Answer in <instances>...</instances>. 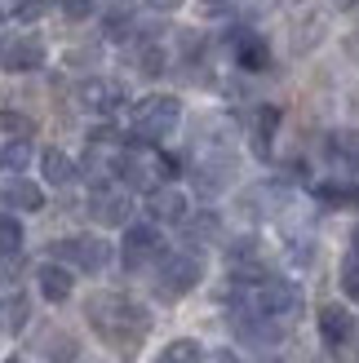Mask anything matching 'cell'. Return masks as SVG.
Returning a JSON list of instances; mask_svg holds the SVG:
<instances>
[{"mask_svg":"<svg viewBox=\"0 0 359 363\" xmlns=\"http://www.w3.org/2000/svg\"><path fill=\"white\" fill-rule=\"evenodd\" d=\"M84 319L111 350H133L142 337L151 333V315L147 306H138L124 293H94L84 301Z\"/></svg>","mask_w":359,"mask_h":363,"instance_id":"6da1fadb","label":"cell"},{"mask_svg":"<svg viewBox=\"0 0 359 363\" xmlns=\"http://www.w3.org/2000/svg\"><path fill=\"white\" fill-rule=\"evenodd\" d=\"M236 306H248V311H258V315L275 319V323H289V319L302 311V293H297V284L266 275L262 284H253V293H244Z\"/></svg>","mask_w":359,"mask_h":363,"instance_id":"7a4b0ae2","label":"cell"},{"mask_svg":"<svg viewBox=\"0 0 359 363\" xmlns=\"http://www.w3.org/2000/svg\"><path fill=\"white\" fill-rule=\"evenodd\" d=\"M182 120V102L173 94H151L133 106V142H160L165 133L177 129Z\"/></svg>","mask_w":359,"mask_h":363,"instance_id":"3957f363","label":"cell"},{"mask_svg":"<svg viewBox=\"0 0 359 363\" xmlns=\"http://www.w3.org/2000/svg\"><path fill=\"white\" fill-rule=\"evenodd\" d=\"M200 279H204L200 257H195V252H173V257H165L155 270V293L160 297H187Z\"/></svg>","mask_w":359,"mask_h":363,"instance_id":"277c9868","label":"cell"},{"mask_svg":"<svg viewBox=\"0 0 359 363\" xmlns=\"http://www.w3.org/2000/svg\"><path fill=\"white\" fill-rule=\"evenodd\" d=\"M53 262H71L80 270H102L106 262H111V248H106V240H98V235H76V240H58L49 248Z\"/></svg>","mask_w":359,"mask_h":363,"instance_id":"5b68a950","label":"cell"},{"mask_svg":"<svg viewBox=\"0 0 359 363\" xmlns=\"http://www.w3.org/2000/svg\"><path fill=\"white\" fill-rule=\"evenodd\" d=\"M165 257V240H160L155 226H129L124 230V244H120V262L124 270H142Z\"/></svg>","mask_w":359,"mask_h":363,"instance_id":"8992f818","label":"cell"},{"mask_svg":"<svg viewBox=\"0 0 359 363\" xmlns=\"http://www.w3.org/2000/svg\"><path fill=\"white\" fill-rule=\"evenodd\" d=\"M76 98H80V106H84V111H94V116H111L116 106L124 102V84L94 76V80H84V84L76 89Z\"/></svg>","mask_w":359,"mask_h":363,"instance_id":"52a82bcc","label":"cell"},{"mask_svg":"<svg viewBox=\"0 0 359 363\" xmlns=\"http://www.w3.org/2000/svg\"><path fill=\"white\" fill-rule=\"evenodd\" d=\"M0 67H5L9 76H18V71H35V67H45V45H40V35H23V40L0 45Z\"/></svg>","mask_w":359,"mask_h":363,"instance_id":"ba28073f","label":"cell"},{"mask_svg":"<svg viewBox=\"0 0 359 363\" xmlns=\"http://www.w3.org/2000/svg\"><path fill=\"white\" fill-rule=\"evenodd\" d=\"M324 31H328L324 9H319V5H302V9L293 13V31H289V40H293L297 53H306V49H315L319 40H324Z\"/></svg>","mask_w":359,"mask_h":363,"instance_id":"9c48e42d","label":"cell"},{"mask_svg":"<svg viewBox=\"0 0 359 363\" xmlns=\"http://www.w3.org/2000/svg\"><path fill=\"white\" fill-rule=\"evenodd\" d=\"M0 204H5V208H23V213H40L45 208V191L35 186V182L9 173L5 182H0Z\"/></svg>","mask_w":359,"mask_h":363,"instance_id":"30bf717a","label":"cell"},{"mask_svg":"<svg viewBox=\"0 0 359 363\" xmlns=\"http://www.w3.org/2000/svg\"><path fill=\"white\" fill-rule=\"evenodd\" d=\"M89 213H94V222H102V226H124V217H129V191L98 186L94 199H89Z\"/></svg>","mask_w":359,"mask_h":363,"instance_id":"8fae6325","label":"cell"},{"mask_svg":"<svg viewBox=\"0 0 359 363\" xmlns=\"http://www.w3.org/2000/svg\"><path fill=\"white\" fill-rule=\"evenodd\" d=\"M319 337L328 341V346H346V341L355 337V315L346 311V306H324L319 311Z\"/></svg>","mask_w":359,"mask_h":363,"instance_id":"7c38bea8","label":"cell"},{"mask_svg":"<svg viewBox=\"0 0 359 363\" xmlns=\"http://www.w3.org/2000/svg\"><path fill=\"white\" fill-rule=\"evenodd\" d=\"M236 62L244 71H266L271 67V49H266V40L258 31H240L236 35Z\"/></svg>","mask_w":359,"mask_h":363,"instance_id":"4fadbf2b","label":"cell"},{"mask_svg":"<svg viewBox=\"0 0 359 363\" xmlns=\"http://www.w3.org/2000/svg\"><path fill=\"white\" fill-rule=\"evenodd\" d=\"M147 213H151V222H187V195H177V191H151L147 195Z\"/></svg>","mask_w":359,"mask_h":363,"instance_id":"5bb4252c","label":"cell"},{"mask_svg":"<svg viewBox=\"0 0 359 363\" xmlns=\"http://www.w3.org/2000/svg\"><path fill=\"white\" fill-rule=\"evenodd\" d=\"M35 284H40V297L45 301H67L71 297V270L67 266H53V262H45L40 270H35Z\"/></svg>","mask_w":359,"mask_h":363,"instance_id":"9a60e30c","label":"cell"},{"mask_svg":"<svg viewBox=\"0 0 359 363\" xmlns=\"http://www.w3.org/2000/svg\"><path fill=\"white\" fill-rule=\"evenodd\" d=\"M187 244H195V248H204V244H218L222 240V217L218 213H195V217H187Z\"/></svg>","mask_w":359,"mask_h":363,"instance_id":"2e32d148","label":"cell"},{"mask_svg":"<svg viewBox=\"0 0 359 363\" xmlns=\"http://www.w3.org/2000/svg\"><path fill=\"white\" fill-rule=\"evenodd\" d=\"M200 359H204L200 341H191V337H177V341H169V346L160 350L151 363H200Z\"/></svg>","mask_w":359,"mask_h":363,"instance_id":"e0dca14e","label":"cell"},{"mask_svg":"<svg viewBox=\"0 0 359 363\" xmlns=\"http://www.w3.org/2000/svg\"><path fill=\"white\" fill-rule=\"evenodd\" d=\"M275 124H280V111H275V106H262V111L253 116V151H258V155H266V151H271Z\"/></svg>","mask_w":359,"mask_h":363,"instance_id":"ac0fdd59","label":"cell"},{"mask_svg":"<svg viewBox=\"0 0 359 363\" xmlns=\"http://www.w3.org/2000/svg\"><path fill=\"white\" fill-rule=\"evenodd\" d=\"M40 169H45V182H53V186H67V182L76 177V164H71L62 151H45L40 155Z\"/></svg>","mask_w":359,"mask_h":363,"instance_id":"d6986e66","label":"cell"},{"mask_svg":"<svg viewBox=\"0 0 359 363\" xmlns=\"http://www.w3.org/2000/svg\"><path fill=\"white\" fill-rule=\"evenodd\" d=\"M0 164H5L9 173H23L31 164V138H13L5 151H0Z\"/></svg>","mask_w":359,"mask_h":363,"instance_id":"ffe728a7","label":"cell"},{"mask_svg":"<svg viewBox=\"0 0 359 363\" xmlns=\"http://www.w3.org/2000/svg\"><path fill=\"white\" fill-rule=\"evenodd\" d=\"M13 252H23V226L18 217L0 213V257H13Z\"/></svg>","mask_w":359,"mask_h":363,"instance_id":"44dd1931","label":"cell"},{"mask_svg":"<svg viewBox=\"0 0 359 363\" xmlns=\"http://www.w3.org/2000/svg\"><path fill=\"white\" fill-rule=\"evenodd\" d=\"M35 124L23 116V111H0V133H9V138H31Z\"/></svg>","mask_w":359,"mask_h":363,"instance_id":"7402d4cb","label":"cell"},{"mask_svg":"<svg viewBox=\"0 0 359 363\" xmlns=\"http://www.w3.org/2000/svg\"><path fill=\"white\" fill-rule=\"evenodd\" d=\"M138 67L147 71V76H160V71H165V49L142 45V49H138Z\"/></svg>","mask_w":359,"mask_h":363,"instance_id":"603a6c76","label":"cell"},{"mask_svg":"<svg viewBox=\"0 0 359 363\" xmlns=\"http://www.w3.org/2000/svg\"><path fill=\"white\" fill-rule=\"evenodd\" d=\"M342 288H346L350 301H359V257H350V262L342 266Z\"/></svg>","mask_w":359,"mask_h":363,"instance_id":"cb8c5ba5","label":"cell"},{"mask_svg":"<svg viewBox=\"0 0 359 363\" xmlns=\"http://www.w3.org/2000/svg\"><path fill=\"white\" fill-rule=\"evenodd\" d=\"M94 5L98 0H62V13L71 18V23H84V18L94 13Z\"/></svg>","mask_w":359,"mask_h":363,"instance_id":"d4e9b609","label":"cell"},{"mask_svg":"<svg viewBox=\"0 0 359 363\" xmlns=\"http://www.w3.org/2000/svg\"><path fill=\"white\" fill-rule=\"evenodd\" d=\"M106 31H111L116 40H124V35L133 31V18H129V13H111V23H106Z\"/></svg>","mask_w":359,"mask_h":363,"instance_id":"484cf974","label":"cell"},{"mask_svg":"<svg viewBox=\"0 0 359 363\" xmlns=\"http://www.w3.org/2000/svg\"><path fill=\"white\" fill-rule=\"evenodd\" d=\"M147 5H151V9H177L182 0H147Z\"/></svg>","mask_w":359,"mask_h":363,"instance_id":"4316f807","label":"cell"},{"mask_svg":"<svg viewBox=\"0 0 359 363\" xmlns=\"http://www.w3.org/2000/svg\"><path fill=\"white\" fill-rule=\"evenodd\" d=\"M213 363H240V359H236V354H231V350H222V354H218V359H213Z\"/></svg>","mask_w":359,"mask_h":363,"instance_id":"83f0119b","label":"cell"},{"mask_svg":"<svg viewBox=\"0 0 359 363\" xmlns=\"http://www.w3.org/2000/svg\"><path fill=\"white\" fill-rule=\"evenodd\" d=\"M337 9H359V0H333Z\"/></svg>","mask_w":359,"mask_h":363,"instance_id":"f1b7e54d","label":"cell"},{"mask_svg":"<svg viewBox=\"0 0 359 363\" xmlns=\"http://www.w3.org/2000/svg\"><path fill=\"white\" fill-rule=\"evenodd\" d=\"M350 248H355V257H359V226L350 230Z\"/></svg>","mask_w":359,"mask_h":363,"instance_id":"f546056e","label":"cell"},{"mask_svg":"<svg viewBox=\"0 0 359 363\" xmlns=\"http://www.w3.org/2000/svg\"><path fill=\"white\" fill-rule=\"evenodd\" d=\"M350 53H355V58H359V31L350 35Z\"/></svg>","mask_w":359,"mask_h":363,"instance_id":"4dcf8cb0","label":"cell"},{"mask_svg":"<svg viewBox=\"0 0 359 363\" xmlns=\"http://www.w3.org/2000/svg\"><path fill=\"white\" fill-rule=\"evenodd\" d=\"M204 5H209V9H222V5H231V0H204Z\"/></svg>","mask_w":359,"mask_h":363,"instance_id":"1f68e13d","label":"cell"},{"mask_svg":"<svg viewBox=\"0 0 359 363\" xmlns=\"http://www.w3.org/2000/svg\"><path fill=\"white\" fill-rule=\"evenodd\" d=\"M9 363H18V359H9Z\"/></svg>","mask_w":359,"mask_h":363,"instance_id":"d6a6232c","label":"cell"}]
</instances>
